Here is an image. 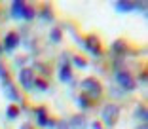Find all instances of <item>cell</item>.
<instances>
[{"label": "cell", "instance_id": "14", "mask_svg": "<svg viewBox=\"0 0 148 129\" xmlns=\"http://www.w3.org/2000/svg\"><path fill=\"white\" fill-rule=\"evenodd\" d=\"M125 42H123V40H116V42L112 44V51L114 53H120V55H122V53H125Z\"/></svg>", "mask_w": 148, "mask_h": 129}, {"label": "cell", "instance_id": "18", "mask_svg": "<svg viewBox=\"0 0 148 129\" xmlns=\"http://www.w3.org/2000/svg\"><path fill=\"white\" fill-rule=\"evenodd\" d=\"M49 38H51L53 44H59L61 42V29H53L51 34H49Z\"/></svg>", "mask_w": 148, "mask_h": 129}, {"label": "cell", "instance_id": "16", "mask_svg": "<svg viewBox=\"0 0 148 129\" xmlns=\"http://www.w3.org/2000/svg\"><path fill=\"white\" fill-rule=\"evenodd\" d=\"M135 116L139 118V120H143V121H146V120H148L146 106H144V104H139V106H137V110H135Z\"/></svg>", "mask_w": 148, "mask_h": 129}, {"label": "cell", "instance_id": "9", "mask_svg": "<svg viewBox=\"0 0 148 129\" xmlns=\"http://www.w3.org/2000/svg\"><path fill=\"white\" fill-rule=\"evenodd\" d=\"M25 8H27V4L23 2V0L13 2V4H12V15H13V17H17V19H21L23 15H25Z\"/></svg>", "mask_w": 148, "mask_h": 129}, {"label": "cell", "instance_id": "20", "mask_svg": "<svg viewBox=\"0 0 148 129\" xmlns=\"http://www.w3.org/2000/svg\"><path fill=\"white\" fill-rule=\"evenodd\" d=\"M34 87H38L40 91H46V89H48V82H46V80L36 78V80H34Z\"/></svg>", "mask_w": 148, "mask_h": 129}, {"label": "cell", "instance_id": "23", "mask_svg": "<svg viewBox=\"0 0 148 129\" xmlns=\"http://www.w3.org/2000/svg\"><path fill=\"white\" fill-rule=\"evenodd\" d=\"M91 127H93V129H105V127H103V125L99 124V121H93V125H91Z\"/></svg>", "mask_w": 148, "mask_h": 129}, {"label": "cell", "instance_id": "13", "mask_svg": "<svg viewBox=\"0 0 148 129\" xmlns=\"http://www.w3.org/2000/svg\"><path fill=\"white\" fill-rule=\"evenodd\" d=\"M6 116H8V120H15L19 116V106L17 104H10L8 110H6Z\"/></svg>", "mask_w": 148, "mask_h": 129}, {"label": "cell", "instance_id": "8", "mask_svg": "<svg viewBox=\"0 0 148 129\" xmlns=\"http://www.w3.org/2000/svg\"><path fill=\"white\" fill-rule=\"evenodd\" d=\"M17 46H19V34L12 30V32H8L6 38H4V49L6 51H13Z\"/></svg>", "mask_w": 148, "mask_h": 129}, {"label": "cell", "instance_id": "5", "mask_svg": "<svg viewBox=\"0 0 148 129\" xmlns=\"http://www.w3.org/2000/svg\"><path fill=\"white\" fill-rule=\"evenodd\" d=\"M34 70L32 69H21V72H19V82H21V86L25 87L27 91L34 89Z\"/></svg>", "mask_w": 148, "mask_h": 129}, {"label": "cell", "instance_id": "15", "mask_svg": "<svg viewBox=\"0 0 148 129\" xmlns=\"http://www.w3.org/2000/svg\"><path fill=\"white\" fill-rule=\"evenodd\" d=\"M76 103H78V106L82 108V110H87V108L91 106V101L87 99V97H84V95H78V97H76Z\"/></svg>", "mask_w": 148, "mask_h": 129}, {"label": "cell", "instance_id": "17", "mask_svg": "<svg viewBox=\"0 0 148 129\" xmlns=\"http://www.w3.org/2000/svg\"><path fill=\"white\" fill-rule=\"evenodd\" d=\"M0 80H2V84L10 82V74H8V69H6L4 64L0 63Z\"/></svg>", "mask_w": 148, "mask_h": 129}, {"label": "cell", "instance_id": "7", "mask_svg": "<svg viewBox=\"0 0 148 129\" xmlns=\"http://www.w3.org/2000/svg\"><path fill=\"white\" fill-rule=\"evenodd\" d=\"M36 120H38V125H40V127H53V125H55V121L48 116V110H46L44 106H38V108H36Z\"/></svg>", "mask_w": 148, "mask_h": 129}, {"label": "cell", "instance_id": "24", "mask_svg": "<svg viewBox=\"0 0 148 129\" xmlns=\"http://www.w3.org/2000/svg\"><path fill=\"white\" fill-rule=\"evenodd\" d=\"M19 129H32V125H31V124H23Z\"/></svg>", "mask_w": 148, "mask_h": 129}, {"label": "cell", "instance_id": "12", "mask_svg": "<svg viewBox=\"0 0 148 129\" xmlns=\"http://www.w3.org/2000/svg\"><path fill=\"white\" fill-rule=\"evenodd\" d=\"M70 125H72L74 129H84L86 127V118L84 116H74L72 121H70Z\"/></svg>", "mask_w": 148, "mask_h": 129}, {"label": "cell", "instance_id": "22", "mask_svg": "<svg viewBox=\"0 0 148 129\" xmlns=\"http://www.w3.org/2000/svg\"><path fill=\"white\" fill-rule=\"evenodd\" d=\"M42 17H44V19H48V21H51V19H53L51 10H49V8H44V10H42Z\"/></svg>", "mask_w": 148, "mask_h": 129}, {"label": "cell", "instance_id": "19", "mask_svg": "<svg viewBox=\"0 0 148 129\" xmlns=\"http://www.w3.org/2000/svg\"><path fill=\"white\" fill-rule=\"evenodd\" d=\"M72 63L76 64V67H80V69H86V67H87V61H84V57H80V55H76V57H74V59H72Z\"/></svg>", "mask_w": 148, "mask_h": 129}, {"label": "cell", "instance_id": "4", "mask_svg": "<svg viewBox=\"0 0 148 129\" xmlns=\"http://www.w3.org/2000/svg\"><path fill=\"white\" fill-rule=\"evenodd\" d=\"M82 46L86 47L89 53H93V55H101L103 53V47H101V42L99 38H97L95 34H87L86 38L82 40Z\"/></svg>", "mask_w": 148, "mask_h": 129}, {"label": "cell", "instance_id": "21", "mask_svg": "<svg viewBox=\"0 0 148 129\" xmlns=\"http://www.w3.org/2000/svg\"><path fill=\"white\" fill-rule=\"evenodd\" d=\"M36 15V10L34 8H31V6H27L25 8V15H23V19H32Z\"/></svg>", "mask_w": 148, "mask_h": 129}, {"label": "cell", "instance_id": "25", "mask_svg": "<svg viewBox=\"0 0 148 129\" xmlns=\"http://www.w3.org/2000/svg\"><path fill=\"white\" fill-rule=\"evenodd\" d=\"M139 129H148V127H146V124H143V125H140Z\"/></svg>", "mask_w": 148, "mask_h": 129}, {"label": "cell", "instance_id": "11", "mask_svg": "<svg viewBox=\"0 0 148 129\" xmlns=\"http://www.w3.org/2000/svg\"><path fill=\"white\" fill-rule=\"evenodd\" d=\"M137 4L133 2H116V10L118 12H131V10H135Z\"/></svg>", "mask_w": 148, "mask_h": 129}, {"label": "cell", "instance_id": "3", "mask_svg": "<svg viewBox=\"0 0 148 129\" xmlns=\"http://www.w3.org/2000/svg\"><path fill=\"white\" fill-rule=\"evenodd\" d=\"M116 82H118V86L123 87L125 91H133L137 87V82L133 80V76L129 72H125V70H118L116 72Z\"/></svg>", "mask_w": 148, "mask_h": 129}, {"label": "cell", "instance_id": "2", "mask_svg": "<svg viewBox=\"0 0 148 129\" xmlns=\"http://www.w3.org/2000/svg\"><path fill=\"white\" fill-rule=\"evenodd\" d=\"M101 118H103V124L106 125V127H114V125L118 124V118H120V106L118 104H106L105 108H103V112H101Z\"/></svg>", "mask_w": 148, "mask_h": 129}, {"label": "cell", "instance_id": "6", "mask_svg": "<svg viewBox=\"0 0 148 129\" xmlns=\"http://www.w3.org/2000/svg\"><path fill=\"white\" fill-rule=\"evenodd\" d=\"M2 91H4V95L8 97L10 101H13V103H21V95H19L17 87L12 84V80L6 82V84H2Z\"/></svg>", "mask_w": 148, "mask_h": 129}, {"label": "cell", "instance_id": "10", "mask_svg": "<svg viewBox=\"0 0 148 129\" xmlns=\"http://www.w3.org/2000/svg\"><path fill=\"white\" fill-rule=\"evenodd\" d=\"M59 80H61V82H70V80H72V70H70L69 63L61 64V69H59Z\"/></svg>", "mask_w": 148, "mask_h": 129}, {"label": "cell", "instance_id": "1", "mask_svg": "<svg viewBox=\"0 0 148 129\" xmlns=\"http://www.w3.org/2000/svg\"><path fill=\"white\" fill-rule=\"evenodd\" d=\"M101 93H103V86H101V82L97 78H86V80H82V95L84 97L93 101V99H99Z\"/></svg>", "mask_w": 148, "mask_h": 129}]
</instances>
